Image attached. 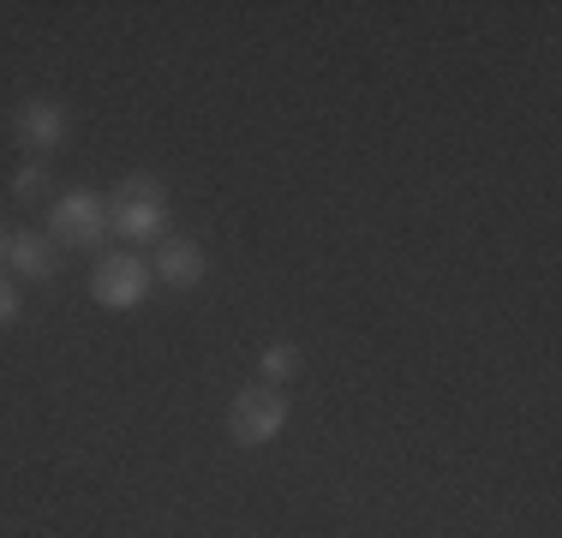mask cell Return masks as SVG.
Listing matches in <instances>:
<instances>
[{
	"mask_svg": "<svg viewBox=\"0 0 562 538\" xmlns=\"http://www.w3.org/2000/svg\"><path fill=\"white\" fill-rule=\"evenodd\" d=\"M281 425H288V395H281L276 383H246L234 395V407H227V437H234L239 449L270 442Z\"/></svg>",
	"mask_w": 562,
	"mask_h": 538,
	"instance_id": "3957f363",
	"label": "cell"
},
{
	"mask_svg": "<svg viewBox=\"0 0 562 538\" xmlns=\"http://www.w3.org/2000/svg\"><path fill=\"white\" fill-rule=\"evenodd\" d=\"M156 288L150 264L138 258V251H109V258L97 264V276H90V293H97V305H109V312H132V305H144Z\"/></svg>",
	"mask_w": 562,
	"mask_h": 538,
	"instance_id": "5b68a950",
	"label": "cell"
},
{
	"mask_svg": "<svg viewBox=\"0 0 562 538\" xmlns=\"http://www.w3.org/2000/svg\"><path fill=\"white\" fill-rule=\"evenodd\" d=\"M48 192H55V168H48V161H24V168L12 173V198H19V204H43Z\"/></svg>",
	"mask_w": 562,
	"mask_h": 538,
	"instance_id": "ba28073f",
	"label": "cell"
},
{
	"mask_svg": "<svg viewBox=\"0 0 562 538\" xmlns=\"http://www.w3.org/2000/svg\"><path fill=\"white\" fill-rule=\"evenodd\" d=\"M258 371H263V383L281 389L293 371H300V347H293V341H270V347H263V359H258Z\"/></svg>",
	"mask_w": 562,
	"mask_h": 538,
	"instance_id": "9c48e42d",
	"label": "cell"
},
{
	"mask_svg": "<svg viewBox=\"0 0 562 538\" xmlns=\"http://www.w3.org/2000/svg\"><path fill=\"white\" fill-rule=\"evenodd\" d=\"M7 239H12V234H7V227H0V258H7Z\"/></svg>",
	"mask_w": 562,
	"mask_h": 538,
	"instance_id": "8fae6325",
	"label": "cell"
},
{
	"mask_svg": "<svg viewBox=\"0 0 562 538\" xmlns=\"http://www.w3.org/2000/svg\"><path fill=\"white\" fill-rule=\"evenodd\" d=\"M19 312H24L19 281H12V276H0V329H7V323H19Z\"/></svg>",
	"mask_w": 562,
	"mask_h": 538,
	"instance_id": "30bf717a",
	"label": "cell"
},
{
	"mask_svg": "<svg viewBox=\"0 0 562 538\" xmlns=\"http://www.w3.org/2000/svg\"><path fill=\"white\" fill-rule=\"evenodd\" d=\"M7 264H12V281H48L60 269V251H55V239L48 234H31V227H24V234H12L7 239Z\"/></svg>",
	"mask_w": 562,
	"mask_h": 538,
	"instance_id": "52a82bcc",
	"label": "cell"
},
{
	"mask_svg": "<svg viewBox=\"0 0 562 538\" xmlns=\"http://www.w3.org/2000/svg\"><path fill=\"white\" fill-rule=\"evenodd\" d=\"M150 276L186 293V288H198V281L210 276V258H204V246H198L192 234H168V239H156V264H150Z\"/></svg>",
	"mask_w": 562,
	"mask_h": 538,
	"instance_id": "8992f818",
	"label": "cell"
},
{
	"mask_svg": "<svg viewBox=\"0 0 562 538\" xmlns=\"http://www.w3.org/2000/svg\"><path fill=\"white\" fill-rule=\"evenodd\" d=\"M7 132H12V144H19L31 161H48L66 144V132H72V120H66V108L55 97H24L19 108H12V120H7Z\"/></svg>",
	"mask_w": 562,
	"mask_h": 538,
	"instance_id": "277c9868",
	"label": "cell"
},
{
	"mask_svg": "<svg viewBox=\"0 0 562 538\" xmlns=\"http://www.w3.org/2000/svg\"><path fill=\"white\" fill-rule=\"evenodd\" d=\"M102 234H109V198L102 192H60L55 210H48V239L55 246H72V251H90L102 246Z\"/></svg>",
	"mask_w": 562,
	"mask_h": 538,
	"instance_id": "7a4b0ae2",
	"label": "cell"
},
{
	"mask_svg": "<svg viewBox=\"0 0 562 538\" xmlns=\"http://www.w3.org/2000/svg\"><path fill=\"white\" fill-rule=\"evenodd\" d=\"M109 227L126 246L168 239V186L156 173H120V186L109 192Z\"/></svg>",
	"mask_w": 562,
	"mask_h": 538,
	"instance_id": "6da1fadb",
	"label": "cell"
}]
</instances>
